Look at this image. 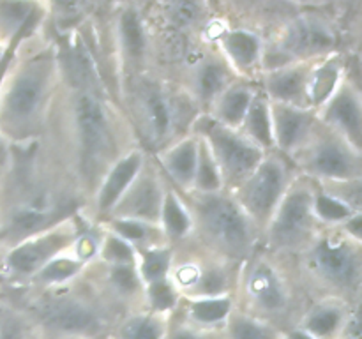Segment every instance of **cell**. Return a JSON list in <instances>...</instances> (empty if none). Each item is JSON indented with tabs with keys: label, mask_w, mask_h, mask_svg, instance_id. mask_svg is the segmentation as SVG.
Returning a JSON list of instances; mask_svg holds the SVG:
<instances>
[{
	"label": "cell",
	"mask_w": 362,
	"mask_h": 339,
	"mask_svg": "<svg viewBox=\"0 0 362 339\" xmlns=\"http://www.w3.org/2000/svg\"><path fill=\"white\" fill-rule=\"evenodd\" d=\"M87 265L88 261H85L83 258L78 254V251L74 249L73 244L69 249H66L64 253H60L59 256L49 260L48 263L28 281V286H30L32 292H45V290H55L67 285H73V282H76L78 279L85 274Z\"/></svg>",
	"instance_id": "cell-25"
},
{
	"label": "cell",
	"mask_w": 362,
	"mask_h": 339,
	"mask_svg": "<svg viewBox=\"0 0 362 339\" xmlns=\"http://www.w3.org/2000/svg\"><path fill=\"white\" fill-rule=\"evenodd\" d=\"M310 69L311 60L310 62H290L281 67L267 69L258 87H260V90L264 92L269 101L310 108L308 106V76H310Z\"/></svg>",
	"instance_id": "cell-21"
},
{
	"label": "cell",
	"mask_w": 362,
	"mask_h": 339,
	"mask_svg": "<svg viewBox=\"0 0 362 339\" xmlns=\"http://www.w3.org/2000/svg\"><path fill=\"white\" fill-rule=\"evenodd\" d=\"M221 46L230 62V69L240 74H247L262 60V42L253 32H228L223 37Z\"/></svg>",
	"instance_id": "cell-31"
},
{
	"label": "cell",
	"mask_w": 362,
	"mask_h": 339,
	"mask_svg": "<svg viewBox=\"0 0 362 339\" xmlns=\"http://www.w3.org/2000/svg\"><path fill=\"white\" fill-rule=\"evenodd\" d=\"M235 306V295L200 297V299L182 297L175 314L180 320L204 331H221Z\"/></svg>",
	"instance_id": "cell-22"
},
{
	"label": "cell",
	"mask_w": 362,
	"mask_h": 339,
	"mask_svg": "<svg viewBox=\"0 0 362 339\" xmlns=\"http://www.w3.org/2000/svg\"><path fill=\"white\" fill-rule=\"evenodd\" d=\"M105 339H108V338H105Z\"/></svg>",
	"instance_id": "cell-49"
},
{
	"label": "cell",
	"mask_w": 362,
	"mask_h": 339,
	"mask_svg": "<svg viewBox=\"0 0 362 339\" xmlns=\"http://www.w3.org/2000/svg\"><path fill=\"white\" fill-rule=\"evenodd\" d=\"M240 133L262 148L264 152L274 150V140H272V119H271V101L265 97L264 92L258 87L246 117L239 127Z\"/></svg>",
	"instance_id": "cell-30"
},
{
	"label": "cell",
	"mask_w": 362,
	"mask_h": 339,
	"mask_svg": "<svg viewBox=\"0 0 362 339\" xmlns=\"http://www.w3.org/2000/svg\"><path fill=\"white\" fill-rule=\"evenodd\" d=\"M336 35L325 21L303 16L292 21L283 34L278 52L286 62H310L334 49Z\"/></svg>",
	"instance_id": "cell-17"
},
{
	"label": "cell",
	"mask_w": 362,
	"mask_h": 339,
	"mask_svg": "<svg viewBox=\"0 0 362 339\" xmlns=\"http://www.w3.org/2000/svg\"><path fill=\"white\" fill-rule=\"evenodd\" d=\"M313 189L311 180L297 173L293 175L285 196L262 232L260 247L276 256H297L315 239L322 226L313 214Z\"/></svg>",
	"instance_id": "cell-8"
},
{
	"label": "cell",
	"mask_w": 362,
	"mask_h": 339,
	"mask_svg": "<svg viewBox=\"0 0 362 339\" xmlns=\"http://www.w3.org/2000/svg\"><path fill=\"white\" fill-rule=\"evenodd\" d=\"M99 228H101V235H99V246L98 253H95V261L106 265L136 263V249H134L133 246H129L126 240H122L113 232L106 230L103 225H99Z\"/></svg>",
	"instance_id": "cell-36"
},
{
	"label": "cell",
	"mask_w": 362,
	"mask_h": 339,
	"mask_svg": "<svg viewBox=\"0 0 362 339\" xmlns=\"http://www.w3.org/2000/svg\"><path fill=\"white\" fill-rule=\"evenodd\" d=\"M59 99V71L49 55L25 62L0 81V134L27 145L39 140L49 126Z\"/></svg>",
	"instance_id": "cell-2"
},
{
	"label": "cell",
	"mask_w": 362,
	"mask_h": 339,
	"mask_svg": "<svg viewBox=\"0 0 362 339\" xmlns=\"http://www.w3.org/2000/svg\"><path fill=\"white\" fill-rule=\"evenodd\" d=\"M25 339H41V335H39V332L35 331L34 327H32V328H30V332H28L27 338H25Z\"/></svg>",
	"instance_id": "cell-45"
},
{
	"label": "cell",
	"mask_w": 362,
	"mask_h": 339,
	"mask_svg": "<svg viewBox=\"0 0 362 339\" xmlns=\"http://www.w3.org/2000/svg\"><path fill=\"white\" fill-rule=\"evenodd\" d=\"M165 339H223L221 331H204L173 314Z\"/></svg>",
	"instance_id": "cell-41"
},
{
	"label": "cell",
	"mask_w": 362,
	"mask_h": 339,
	"mask_svg": "<svg viewBox=\"0 0 362 339\" xmlns=\"http://www.w3.org/2000/svg\"><path fill=\"white\" fill-rule=\"evenodd\" d=\"M343 64L338 56L325 55L318 64L311 66L308 76V106L317 112L343 83Z\"/></svg>",
	"instance_id": "cell-28"
},
{
	"label": "cell",
	"mask_w": 362,
	"mask_h": 339,
	"mask_svg": "<svg viewBox=\"0 0 362 339\" xmlns=\"http://www.w3.org/2000/svg\"><path fill=\"white\" fill-rule=\"evenodd\" d=\"M172 316L145 307L120 314L110 328L108 339H165Z\"/></svg>",
	"instance_id": "cell-26"
},
{
	"label": "cell",
	"mask_w": 362,
	"mask_h": 339,
	"mask_svg": "<svg viewBox=\"0 0 362 339\" xmlns=\"http://www.w3.org/2000/svg\"><path fill=\"white\" fill-rule=\"evenodd\" d=\"M293 175L296 172L288 159L272 150L264 155L257 168L237 189L230 191L260 233L285 196Z\"/></svg>",
	"instance_id": "cell-13"
},
{
	"label": "cell",
	"mask_w": 362,
	"mask_h": 339,
	"mask_svg": "<svg viewBox=\"0 0 362 339\" xmlns=\"http://www.w3.org/2000/svg\"><path fill=\"white\" fill-rule=\"evenodd\" d=\"M182 196L193 215V240L198 246L239 265L260 249V230L230 191Z\"/></svg>",
	"instance_id": "cell-4"
},
{
	"label": "cell",
	"mask_w": 362,
	"mask_h": 339,
	"mask_svg": "<svg viewBox=\"0 0 362 339\" xmlns=\"http://www.w3.org/2000/svg\"><path fill=\"white\" fill-rule=\"evenodd\" d=\"M198 147H200V140L191 131V133L177 138L172 143L163 147L161 150L152 154V159L161 170L166 182L173 189L179 191L180 194H187L193 189L194 172H197L198 162Z\"/></svg>",
	"instance_id": "cell-20"
},
{
	"label": "cell",
	"mask_w": 362,
	"mask_h": 339,
	"mask_svg": "<svg viewBox=\"0 0 362 339\" xmlns=\"http://www.w3.org/2000/svg\"><path fill=\"white\" fill-rule=\"evenodd\" d=\"M23 311L41 339H105L117 320L83 275L62 288L34 292Z\"/></svg>",
	"instance_id": "cell-3"
},
{
	"label": "cell",
	"mask_w": 362,
	"mask_h": 339,
	"mask_svg": "<svg viewBox=\"0 0 362 339\" xmlns=\"http://www.w3.org/2000/svg\"><path fill=\"white\" fill-rule=\"evenodd\" d=\"M159 228L165 233L170 246L177 247L193 239V215L179 191L168 184L159 212Z\"/></svg>",
	"instance_id": "cell-27"
},
{
	"label": "cell",
	"mask_w": 362,
	"mask_h": 339,
	"mask_svg": "<svg viewBox=\"0 0 362 339\" xmlns=\"http://www.w3.org/2000/svg\"><path fill=\"white\" fill-rule=\"evenodd\" d=\"M148 155L151 154H147L144 148L134 145V147L127 148L124 154H120L103 173L98 186L92 191L90 198V208L95 222L108 218L112 208L115 207L119 198L124 194V191L131 186V182L141 172Z\"/></svg>",
	"instance_id": "cell-16"
},
{
	"label": "cell",
	"mask_w": 362,
	"mask_h": 339,
	"mask_svg": "<svg viewBox=\"0 0 362 339\" xmlns=\"http://www.w3.org/2000/svg\"><path fill=\"white\" fill-rule=\"evenodd\" d=\"M359 306L339 297H315L296 325L315 339H350L361 335Z\"/></svg>",
	"instance_id": "cell-14"
},
{
	"label": "cell",
	"mask_w": 362,
	"mask_h": 339,
	"mask_svg": "<svg viewBox=\"0 0 362 339\" xmlns=\"http://www.w3.org/2000/svg\"><path fill=\"white\" fill-rule=\"evenodd\" d=\"M119 37L126 59L134 66L140 64L145 56V49H147V37H145L144 23L136 11L127 9L120 14Z\"/></svg>",
	"instance_id": "cell-35"
},
{
	"label": "cell",
	"mask_w": 362,
	"mask_h": 339,
	"mask_svg": "<svg viewBox=\"0 0 362 339\" xmlns=\"http://www.w3.org/2000/svg\"><path fill=\"white\" fill-rule=\"evenodd\" d=\"M57 106L64 109V124L78 175L94 191L108 166L127 148L134 147L124 143V129L129 126L95 88L76 85L66 102L57 99Z\"/></svg>",
	"instance_id": "cell-1"
},
{
	"label": "cell",
	"mask_w": 362,
	"mask_h": 339,
	"mask_svg": "<svg viewBox=\"0 0 362 339\" xmlns=\"http://www.w3.org/2000/svg\"><path fill=\"white\" fill-rule=\"evenodd\" d=\"M205 6L211 7V9H218L221 6V0H205Z\"/></svg>",
	"instance_id": "cell-44"
},
{
	"label": "cell",
	"mask_w": 362,
	"mask_h": 339,
	"mask_svg": "<svg viewBox=\"0 0 362 339\" xmlns=\"http://www.w3.org/2000/svg\"><path fill=\"white\" fill-rule=\"evenodd\" d=\"M257 92L258 85L251 83V81H240L235 78V80L216 97V101L212 102L211 108L205 113H207L211 119H214L216 122L223 124V126L232 127V129H239Z\"/></svg>",
	"instance_id": "cell-24"
},
{
	"label": "cell",
	"mask_w": 362,
	"mask_h": 339,
	"mask_svg": "<svg viewBox=\"0 0 362 339\" xmlns=\"http://www.w3.org/2000/svg\"><path fill=\"white\" fill-rule=\"evenodd\" d=\"M240 265L209 253L191 239L175 247L170 281L184 299L235 295Z\"/></svg>",
	"instance_id": "cell-10"
},
{
	"label": "cell",
	"mask_w": 362,
	"mask_h": 339,
	"mask_svg": "<svg viewBox=\"0 0 362 339\" xmlns=\"http://www.w3.org/2000/svg\"><path fill=\"white\" fill-rule=\"evenodd\" d=\"M283 339H315V338L308 334L306 331L297 327V325H292V327L285 328V332H283Z\"/></svg>",
	"instance_id": "cell-43"
},
{
	"label": "cell",
	"mask_w": 362,
	"mask_h": 339,
	"mask_svg": "<svg viewBox=\"0 0 362 339\" xmlns=\"http://www.w3.org/2000/svg\"><path fill=\"white\" fill-rule=\"evenodd\" d=\"M318 122L362 148V95L349 80L317 109Z\"/></svg>",
	"instance_id": "cell-18"
},
{
	"label": "cell",
	"mask_w": 362,
	"mask_h": 339,
	"mask_svg": "<svg viewBox=\"0 0 362 339\" xmlns=\"http://www.w3.org/2000/svg\"><path fill=\"white\" fill-rule=\"evenodd\" d=\"M315 184V182H313ZM357 210L346 201L339 200L332 193L325 191L318 184H315L313 189V214L317 218L318 225L322 228H339L346 219L352 218Z\"/></svg>",
	"instance_id": "cell-33"
},
{
	"label": "cell",
	"mask_w": 362,
	"mask_h": 339,
	"mask_svg": "<svg viewBox=\"0 0 362 339\" xmlns=\"http://www.w3.org/2000/svg\"><path fill=\"white\" fill-rule=\"evenodd\" d=\"M166 187H168V182L163 177L161 170L158 168L152 155H148L141 172L124 191L108 218L138 219V221L158 225Z\"/></svg>",
	"instance_id": "cell-15"
},
{
	"label": "cell",
	"mask_w": 362,
	"mask_h": 339,
	"mask_svg": "<svg viewBox=\"0 0 362 339\" xmlns=\"http://www.w3.org/2000/svg\"><path fill=\"white\" fill-rule=\"evenodd\" d=\"M271 119L274 152L285 155L286 159L306 143L318 124L317 112L313 109L272 101Z\"/></svg>",
	"instance_id": "cell-19"
},
{
	"label": "cell",
	"mask_w": 362,
	"mask_h": 339,
	"mask_svg": "<svg viewBox=\"0 0 362 339\" xmlns=\"http://www.w3.org/2000/svg\"><path fill=\"white\" fill-rule=\"evenodd\" d=\"M2 56H4V55H2V53H0V60H2Z\"/></svg>",
	"instance_id": "cell-48"
},
{
	"label": "cell",
	"mask_w": 362,
	"mask_h": 339,
	"mask_svg": "<svg viewBox=\"0 0 362 339\" xmlns=\"http://www.w3.org/2000/svg\"><path fill=\"white\" fill-rule=\"evenodd\" d=\"M85 228L80 214L73 212L48 228L9 244L2 260L4 272L14 281L28 285L49 260L69 249Z\"/></svg>",
	"instance_id": "cell-11"
},
{
	"label": "cell",
	"mask_w": 362,
	"mask_h": 339,
	"mask_svg": "<svg viewBox=\"0 0 362 339\" xmlns=\"http://www.w3.org/2000/svg\"><path fill=\"white\" fill-rule=\"evenodd\" d=\"M200 113L187 92L173 94L152 80L138 81L127 99L129 127L136 145L147 154H156L177 138L191 133Z\"/></svg>",
	"instance_id": "cell-5"
},
{
	"label": "cell",
	"mask_w": 362,
	"mask_h": 339,
	"mask_svg": "<svg viewBox=\"0 0 362 339\" xmlns=\"http://www.w3.org/2000/svg\"><path fill=\"white\" fill-rule=\"evenodd\" d=\"M235 80L232 69L219 60H204L194 69L191 85L187 88V95L193 99L202 113L211 108L219 94Z\"/></svg>",
	"instance_id": "cell-23"
},
{
	"label": "cell",
	"mask_w": 362,
	"mask_h": 339,
	"mask_svg": "<svg viewBox=\"0 0 362 339\" xmlns=\"http://www.w3.org/2000/svg\"><path fill=\"white\" fill-rule=\"evenodd\" d=\"M198 140H200V147H198V162L191 193H218V191L225 189L221 173H219L218 165H216L214 157H212L211 150L207 148L205 141L202 138H198Z\"/></svg>",
	"instance_id": "cell-38"
},
{
	"label": "cell",
	"mask_w": 362,
	"mask_h": 339,
	"mask_svg": "<svg viewBox=\"0 0 362 339\" xmlns=\"http://www.w3.org/2000/svg\"><path fill=\"white\" fill-rule=\"evenodd\" d=\"M99 225H103L106 230L119 235L120 239L126 240L136 251L148 249V247L170 246L163 230L159 228V225H154V222H145L127 218H106Z\"/></svg>",
	"instance_id": "cell-29"
},
{
	"label": "cell",
	"mask_w": 362,
	"mask_h": 339,
	"mask_svg": "<svg viewBox=\"0 0 362 339\" xmlns=\"http://www.w3.org/2000/svg\"><path fill=\"white\" fill-rule=\"evenodd\" d=\"M53 2H55V7L59 9L60 14L71 16V14H74L78 11L81 0H53Z\"/></svg>",
	"instance_id": "cell-42"
},
{
	"label": "cell",
	"mask_w": 362,
	"mask_h": 339,
	"mask_svg": "<svg viewBox=\"0 0 362 339\" xmlns=\"http://www.w3.org/2000/svg\"><path fill=\"white\" fill-rule=\"evenodd\" d=\"M32 327L23 307L0 302V339H25Z\"/></svg>",
	"instance_id": "cell-39"
},
{
	"label": "cell",
	"mask_w": 362,
	"mask_h": 339,
	"mask_svg": "<svg viewBox=\"0 0 362 339\" xmlns=\"http://www.w3.org/2000/svg\"><path fill=\"white\" fill-rule=\"evenodd\" d=\"M205 0H168V11L177 25H194L204 16Z\"/></svg>",
	"instance_id": "cell-40"
},
{
	"label": "cell",
	"mask_w": 362,
	"mask_h": 339,
	"mask_svg": "<svg viewBox=\"0 0 362 339\" xmlns=\"http://www.w3.org/2000/svg\"><path fill=\"white\" fill-rule=\"evenodd\" d=\"M235 302L240 309L271 321L283 331L296 325L300 314L290 275L276 254L262 247L240 265Z\"/></svg>",
	"instance_id": "cell-7"
},
{
	"label": "cell",
	"mask_w": 362,
	"mask_h": 339,
	"mask_svg": "<svg viewBox=\"0 0 362 339\" xmlns=\"http://www.w3.org/2000/svg\"><path fill=\"white\" fill-rule=\"evenodd\" d=\"M173 254H175L173 246L148 247V249L136 251V270L144 281V286L170 278Z\"/></svg>",
	"instance_id": "cell-34"
},
{
	"label": "cell",
	"mask_w": 362,
	"mask_h": 339,
	"mask_svg": "<svg viewBox=\"0 0 362 339\" xmlns=\"http://www.w3.org/2000/svg\"><path fill=\"white\" fill-rule=\"evenodd\" d=\"M297 258L317 297H339L359 306L362 242L350 239L339 228H322Z\"/></svg>",
	"instance_id": "cell-6"
},
{
	"label": "cell",
	"mask_w": 362,
	"mask_h": 339,
	"mask_svg": "<svg viewBox=\"0 0 362 339\" xmlns=\"http://www.w3.org/2000/svg\"><path fill=\"white\" fill-rule=\"evenodd\" d=\"M350 339H362V335H357V338H350Z\"/></svg>",
	"instance_id": "cell-47"
},
{
	"label": "cell",
	"mask_w": 362,
	"mask_h": 339,
	"mask_svg": "<svg viewBox=\"0 0 362 339\" xmlns=\"http://www.w3.org/2000/svg\"><path fill=\"white\" fill-rule=\"evenodd\" d=\"M211 150L226 191H233L250 177L267 152L251 143L239 129L216 122L207 113H200L191 127Z\"/></svg>",
	"instance_id": "cell-12"
},
{
	"label": "cell",
	"mask_w": 362,
	"mask_h": 339,
	"mask_svg": "<svg viewBox=\"0 0 362 339\" xmlns=\"http://www.w3.org/2000/svg\"><path fill=\"white\" fill-rule=\"evenodd\" d=\"M180 293L175 288L170 278L161 279V281L148 282L144 288V307L148 311H154L159 314H168L173 316L179 309Z\"/></svg>",
	"instance_id": "cell-37"
},
{
	"label": "cell",
	"mask_w": 362,
	"mask_h": 339,
	"mask_svg": "<svg viewBox=\"0 0 362 339\" xmlns=\"http://www.w3.org/2000/svg\"><path fill=\"white\" fill-rule=\"evenodd\" d=\"M288 161L297 175L317 184L362 179V148L320 122Z\"/></svg>",
	"instance_id": "cell-9"
},
{
	"label": "cell",
	"mask_w": 362,
	"mask_h": 339,
	"mask_svg": "<svg viewBox=\"0 0 362 339\" xmlns=\"http://www.w3.org/2000/svg\"><path fill=\"white\" fill-rule=\"evenodd\" d=\"M283 328L255 316L240 307H233L221 328L223 339H283Z\"/></svg>",
	"instance_id": "cell-32"
},
{
	"label": "cell",
	"mask_w": 362,
	"mask_h": 339,
	"mask_svg": "<svg viewBox=\"0 0 362 339\" xmlns=\"http://www.w3.org/2000/svg\"><path fill=\"white\" fill-rule=\"evenodd\" d=\"M64 339H85V338H64Z\"/></svg>",
	"instance_id": "cell-46"
}]
</instances>
